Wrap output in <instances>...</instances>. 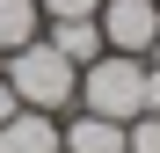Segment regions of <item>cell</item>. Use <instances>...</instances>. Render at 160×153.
<instances>
[{"label": "cell", "instance_id": "obj_1", "mask_svg": "<svg viewBox=\"0 0 160 153\" xmlns=\"http://www.w3.org/2000/svg\"><path fill=\"white\" fill-rule=\"evenodd\" d=\"M73 110H95V117H109V124L146 117V110H153V66L131 59V51L88 59V66H80V102H73Z\"/></svg>", "mask_w": 160, "mask_h": 153}, {"label": "cell", "instance_id": "obj_2", "mask_svg": "<svg viewBox=\"0 0 160 153\" xmlns=\"http://www.w3.org/2000/svg\"><path fill=\"white\" fill-rule=\"evenodd\" d=\"M8 88L22 95V110H44V117H58V110H73L80 102V66L66 59V51H51L44 37L37 44H22V51H8Z\"/></svg>", "mask_w": 160, "mask_h": 153}, {"label": "cell", "instance_id": "obj_3", "mask_svg": "<svg viewBox=\"0 0 160 153\" xmlns=\"http://www.w3.org/2000/svg\"><path fill=\"white\" fill-rule=\"evenodd\" d=\"M95 29H102V51L146 59L153 37H160V0H102L95 8Z\"/></svg>", "mask_w": 160, "mask_h": 153}, {"label": "cell", "instance_id": "obj_4", "mask_svg": "<svg viewBox=\"0 0 160 153\" xmlns=\"http://www.w3.org/2000/svg\"><path fill=\"white\" fill-rule=\"evenodd\" d=\"M0 153H66L58 117H44V110H15L8 124H0Z\"/></svg>", "mask_w": 160, "mask_h": 153}, {"label": "cell", "instance_id": "obj_5", "mask_svg": "<svg viewBox=\"0 0 160 153\" xmlns=\"http://www.w3.org/2000/svg\"><path fill=\"white\" fill-rule=\"evenodd\" d=\"M58 139H66V153H124V124L73 110V117H58Z\"/></svg>", "mask_w": 160, "mask_h": 153}, {"label": "cell", "instance_id": "obj_6", "mask_svg": "<svg viewBox=\"0 0 160 153\" xmlns=\"http://www.w3.org/2000/svg\"><path fill=\"white\" fill-rule=\"evenodd\" d=\"M37 37H44V8L37 0H0V59L22 51V44H37Z\"/></svg>", "mask_w": 160, "mask_h": 153}, {"label": "cell", "instance_id": "obj_7", "mask_svg": "<svg viewBox=\"0 0 160 153\" xmlns=\"http://www.w3.org/2000/svg\"><path fill=\"white\" fill-rule=\"evenodd\" d=\"M44 44H51V51H66L73 66L102 59V29H95V15H88V22H44Z\"/></svg>", "mask_w": 160, "mask_h": 153}, {"label": "cell", "instance_id": "obj_8", "mask_svg": "<svg viewBox=\"0 0 160 153\" xmlns=\"http://www.w3.org/2000/svg\"><path fill=\"white\" fill-rule=\"evenodd\" d=\"M124 153H160V110H146V117L124 124Z\"/></svg>", "mask_w": 160, "mask_h": 153}, {"label": "cell", "instance_id": "obj_9", "mask_svg": "<svg viewBox=\"0 0 160 153\" xmlns=\"http://www.w3.org/2000/svg\"><path fill=\"white\" fill-rule=\"evenodd\" d=\"M37 8H44V22H88L102 0H37Z\"/></svg>", "mask_w": 160, "mask_h": 153}, {"label": "cell", "instance_id": "obj_10", "mask_svg": "<svg viewBox=\"0 0 160 153\" xmlns=\"http://www.w3.org/2000/svg\"><path fill=\"white\" fill-rule=\"evenodd\" d=\"M15 110H22V95H15V88H8V73H0V124H8V117H15Z\"/></svg>", "mask_w": 160, "mask_h": 153}, {"label": "cell", "instance_id": "obj_11", "mask_svg": "<svg viewBox=\"0 0 160 153\" xmlns=\"http://www.w3.org/2000/svg\"><path fill=\"white\" fill-rule=\"evenodd\" d=\"M146 66H153V80H160V37H153V51H146Z\"/></svg>", "mask_w": 160, "mask_h": 153}]
</instances>
